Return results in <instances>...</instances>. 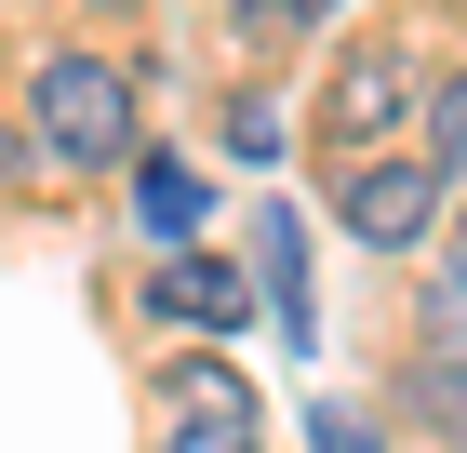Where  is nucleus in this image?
I'll list each match as a JSON object with an SVG mask.
<instances>
[{"label": "nucleus", "instance_id": "20e7f679", "mask_svg": "<svg viewBox=\"0 0 467 453\" xmlns=\"http://www.w3.org/2000/svg\"><path fill=\"white\" fill-rule=\"evenodd\" d=\"M161 440H227V453H254V386L227 374L214 347H201V360H161Z\"/></svg>", "mask_w": 467, "mask_h": 453}, {"label": "nucleus", "instance_id": "423d86ee", "mask_svg": "<svg viewBox=\"0 0 467 453\" xmlns=\"http://www.w3.org/2000/svg\"><path fill=\"white\" fill-rule=\"evenodd\" d=\"M120 174H134V227H147L161 253H187L201 227H214V187H201V160H174V147H134Z\"/></svg>", "mask_w": 467, "mask_h": 453}, {"label": "nucleus", "instance_id": "0eeeda50", "mask_svg": "<svg viewBox=\"0 0 467 453\" xmlns=\"http://www.w3.org/2000/svg\"><path fill=\"white\" fill-rule=\"evenodd\" d=\"M254 280H267V320L281 347L321 334V280H307V213H254Z\"/></svg>", "mask_w": 467, "mask_h": 453}, {"label": "nucleus", "instance_id": "39448f33", "mask_svg": "<svg viewBox=\"0 0 467 453\" xmlns=\"http://www.w3.org/2000/svg\"><path fill=\"white\" fill-rule=\"evenodd\" d=\"M241 307H254V280L227 267V253H174V267L147 280V320H161V334H201V347L241 334Z\"/></svg>", "mask_w": 467, "mask_h": 453}, {"label": "nucleus", "instance_id": "f8f14e48", "mask_svg": "<svg viewBox=\"0 0 467 453\" xmlns=\"http://www.w3.org/2000/svg\"><path fill=\"white\" fill-rule=\"evenodd\" d=\"M161 453H227V440H161Z\"/></svg>", "mask_w": 467, "mask_h": 453}, {"label": "nucleus", "instance_id": "f03ea898", "mask_svg": "<svg viewBox=\"0 0 467 453\" xmlns=\"http://www.w3.org/2000/svg\"><path fill=\"white\" fill-rule=\"evenodd\" d=\"M414 94H428V67H414L400 27L348 40V54L321 67V94H307V147H321L334 174H348V160H388V147L414 134Z\"/></svg>", "mask_w": 467, "mask_h": 453}, {"label": "nucleus", "instance_id": "6e6552de", "mask_svg": "<svg viewBox=\"0 0 467 453\" xmlns=\"http://www.w3.org/2000/svg\"><path fill=\"white\" fill-rule=\"evenodd\" d=\"M227 160H281V94H227Z\"/></svg>", "mask_w": 467, "mask_h": 453}, {"label": "nucleus", "instance_id": "1a4fd4ad", "mask_svg": "<svg viewBox=\"0 0 467 453\" xmlns=\"http://www.w3.org/2000/svg\"><path fill=\"white\" fill-rule=\"evenodd\" d=\"M254 14H267V27H294V40H307V27H334L348 0H254Z\"/></svg>", "mask_w": 467, "mask_h": 453}, {"label": "nucleus", "instance_id": "f257e3e1", "mask_svg": "<svg viewBox=\"0 0 467 453\" xmlns=\"http://www.w3.org/2000/svg\"><path fill=\"white\" fill-rule=\"evenodd\" d=\"M27 147L67 160V174H120L134 160V67L94 54V40H54L27 67Z\"/></svg>", "mask_w": 467, "mask_h": 453}, {"label": "nucleus", "instance_id": "9b49d317", "mask_svg": "<svg viewBox=\"0 0 467 453\" xmlns=\"http://www.w3.org/2000/svg\"><path fill=\"white\" fill-rule=\"evenodd\" d=\"M14 174H27V134H14V120H0V187H14Z\"/></svg>", "mask_w": 467, "mask_h": 453}, {"label": "nucleus", "instance_id": "7ed1b4c3", "mask_svg": "<svg viewBox=\"0 0 467 453\" xmlns=\"http://www.w3.org/2000/svg\"><path fill=\"white\" fill-rule=\"evenodd\" d=\"M334 213H348V241L414 253V241H441V213H454V174H428L414 147H400V160H348V174H334Z\"/></svg>", "mask_w": 467, "mask_h": 453}, {"label": "nucleus", "instance_id": "9d476101", "mask_svg": "<svg viewBox=\"0 0 467 453\" xmlns=\"http://www.w3.org/2000/svg\"><path fill=\"white\" fill-rule=\"evenodd\" d=\"M307 440H321V453H374V427H360V414H321Z\"/></svg>", "mask_w": 467, "mask_h": 453}]
</instances>
